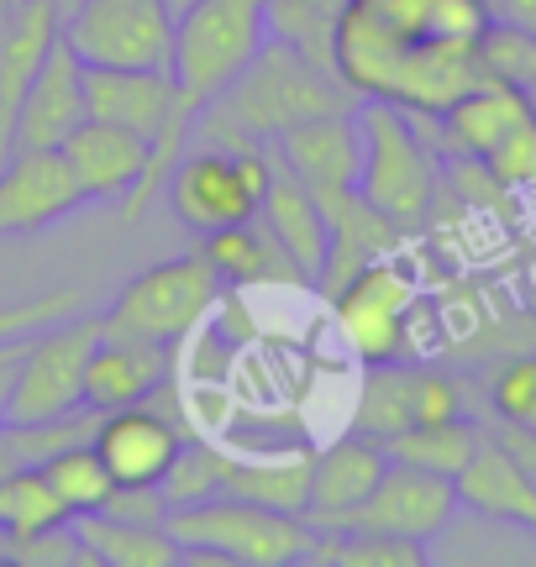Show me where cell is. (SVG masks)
Segmentation results:
<instances>
[{
	"mask_svg": "<svg viewBox=\"0 0 536 567\" xmlns=\"http://www.w3.org/2000/svg\"><path fill=\"white\" fill-rule=\"evenodd\" d=\"M474 48H478V69H484V80L516 84V90H526V95L536 90V32L532 27L495 17L489 27H484V38H478Z\"/></svg>",
	"mask_w": 536,
	"mask_h": 567,
	"instance_id": "cell-33",
	"label": "cell"
},
{
	"mask_svg": "<svg viewBox=\"0 0 536 567\" xmlns=\"http://www.w3.org/2000/svg\"><path fill=\"white\" fill-rule=\"evenodd\" d=\"M74 530L95 557V567H179V542L164 526H137L116 515H74Z\"/></svg>",
	"mask_w": 536,
	"mask_h": 567,
	"instance_id": "cell-27",
	"label": "cell"
},
{
	"mask_svg": "<svg viewBox=\"0 0 536 567\" xmlns=\"http://www.w3.org/2000/svg\"><path fill=\"white\" fill-rule=\"evenodd\" d=\"M532 111L536 105L526 101V90L484 80L478 90H468L463 101L447 105L442 116H426V122L436 126L426 137H432V147H442L447 158H484V153H489L516 122H526Z\"/></svg>",
	"mask_w": 536,
	"mask_h": 567,
	"instance_id": "cell-23",
	"label": "cell"
},
{
	"mask_svg": "<svg viewBox=\"0 0 536 567\" xmlns=\"http://www.w3.org/2000/svg\"><path fill=\"white\" fill-rule=\"evenodd\" d=\"M63 42L84 69H168L174 11L168 0H84L63 17Z\"/></svg>",
	"mask_w": 536,
	"mask_h": 567,
	"instance_id": "cell-8",
	"label": "cell"
},
{
	"mask_svg": "<svg viewBox=\"0 0 536 567\" xmlns=\"http://www.w3.org/2000/svg\"><path fill=\"white\" fill-rule=\"evenodd\" d=\"M310 195H316L321 216H327V268H321L316 289L331 300L363 264L390 258L394 247L405 243V231H400L390 216H379V210L358 195V184H348V189H310Z\"/></svg>",
	"mask_w": 536,
	"mask_h": 567,
	"instance_id": "cell-14",
	"label": "cell"
},
{
	"mask_svg": "<svg viewBox=\"0 0 536 567\" xmlns=\"http://www.w3.org/2000/svg\"><path fill=\"white\" fill-rule=\"evenodd\" d=\"M478 84H484V69H478L474 42L415 38L405 53V69H400V84H394V105H405L415 116H442Z\"/></svg>",
	"mask_w": 536,
	"mask_h": 567,
	"instance_id": "cell-22",
	"label": "cell"
},
{
	"mask_svg": "<svg viewBox=\"0 0 536 567\" xmlns=\"http://www.w3.org/2000/svg\"><path fill=\"white\" fill-rule=\"evenodd\" d=\"M164 530L179 547L216 551L227 567H295L306 563L316 530L300 515H279L243 499V494H210L200 505L168 509Z\"/></svg>",
	"mask_w": 536,
	"mask_h": 567,
	"instance_id": "cell-5",
	"label": "cell"
},
{
	"mask_svg": "<svg viewBox=\"0 0 536 567\" xmlns=\"http://www.w3.org/2000/svg\"><path fill=\"white\" fill-rule=\"evenodd\" d=\"M227 467H231V457L221 452V446H210V442H179L174 463H168L164 478H158L168 509H185V505H200V499H210V494H227Z\"/></svg>",
	"mask_w": 536,
	"mask_h": 567,
	"instance_id": "cell-32",
	"label": "cell"
},
{
	"mask_svg": "<svg viewBox=\"0 0 536 567\" xmlns=\"http://www.w3.org/2000/svg\"><path fill=\"white\" fill-rule=\"evenodd\" d=\"M105 321L95 310H74L63 321L42 326L21 342L17 373L6 389V425H32V421H59L84 410V363H90V347L101 342Z\"/></svg>",
	"mask_w": 536,
	"mask_h": 567,
	"instance_id": "cell-6",
	"label": "cell"
},
{
	"mask_svg": "<svg viewBox=\"0 0 536 567\" xmlns=\"http://www.w3.org/2000/svg\"><path fill=\"white\" fill-rule=\"evenodd\" d=\"M526 101H532V105H536V90H532V95H526Z\"/></svg>",
	"mask_w": 536,
	"mask_h": 567,
	"instance_id": "cell-45",
	"label": "cell"
},
{
	"mask_svg": "<svg viewBox=\"0 0 536 567\" xmlns=\"http://www.w3.org/2000/svg\"><path fill=\"white\" fill-rule=\"evenodd\" d=\"M84 310L80 289H59V295H38V300H17V305H0V342H17V337H32L42 326L63 321Z\"/></svg>",
	"mask_w": 536,
	"mask_h": 567,
	"instance_id": "cell-37",
	"label": "cell"
},
{
	"mask_svg": "<svg viewBox=\"0 0 536 567\" xmlns=\"http://www.w3.org/2000/svg\"><path fill=\"white\" fill-rule=\"evenodd\" d=\"M168 379V347L147 342V337H122V331H101V342L90 347L84 363V410H126L143 405L147 394H158Z\"/></svg>",
	"mask_w": 536,
	"mask_h": 567,
	"instance_id": "cell-17",
	"label": "cell"
},
{
	"mask_svg": "<svg viewBox=\"0 0 536 567\" xmlns=\"http://www.w3.org/2000/svg\"><path fill=\"white\" fill-rule=\"evenodd\" d=\"M179 442H185L179 425H168L147 405L105 410V415H95V431H90V446L101 452V463L111 467L116 484H158Z\"/></svg>",
	"mask_w": 536,
	"mask_h": 567,
	"instance_id": "cell-18",
	"label": "cell"
},
{
	"mask_svg": "<svg viewBox=\"0 0 536 567\" xmlns=\"http://www.w3.org/2000/svg\"><path fill=\"white\" fill-rule=\"evenodd\" d=\"M484 168L495 174L505 189H520V184H536V111L526 116V122H516L505 137L484 153Z\"/></svg>",
	"mask_w": 536,
	"mask_h": 567,
	"instance_id": "cell-36",
	"label": "cell"
},
{
	"mask_svg": "<svg viewBox=\"0 0 536 567\" xmlns=\"http://www.w3.org/2000/svg\"><path fill=\"white\" fill-rule=\"evenodd\" d=\"M63 163L74 168V179H80L84 200L90 205H111V200H126L147 174V137L137 132H126L116 122H101V116H84L69 137L59 142Z\"/></svg>",
	"mask_w": 536,
	"mask_h": 567,
	"instance_id": "cell-15",
	"label": "cell"
},
{
	"mask_svg": "<svg viewBox=\"0 0 536 567\" xmlns=\"http://www.w3.org/2000/svg\"><path fill=\"white\" fill-rule=\"evenodd\" d=\"M0 425H6V415H0Z\"/></svg>",
	"mask_w": 536,
	"mask_h": 567,
	"instance_id": "cell-47",
	"label": "cell"
},
{
	"mask_svg": "<svg viewBox=\"0 0 536 567\" xmlns=\"http://www.w3.org/2000/svg\"><path fill=\"white\" fill-rule=\"evenodd\" d=\"M415 305H421V289H415V279L405 268L394 264V252L363 264L331 295L337 331H342L352 358H363V363H394V358H405Z\"/></svg>",
	"mask_w": 536,
	"mask_h": 567,
	"instance_id": "cell-9",
	"label": "cell"
},
{
	"mask_svg": "<svg viewBox=\"0 0 536 567\" xmlns=\"http://www.w3.org/2000/svg\"><path fill=\"white\" fill-rule=\"evenodd\" d=\"M258 221L289 252V264L300 268L306 289H316L321 268H327V216H321L316 195L289 168H279V163H274V184H268L264 205H258Z\"/></svg>",
	"mask_w": 536,
	"mask_h": 567,
	"instance_id": "cell-25",
	"label": "cell"
},
{
	"mask_svg": "<svg viewBox=\"0 0 536 567\" xmlns=\"http://www.w3.org/2000/svg\"><path fill=\"white\" fill-rule=\"evenodd\" d=\"M42 473H48V484H53V494L63 499L69 515H95V509H105L111 488H116L111 467L101 463V452L90 446V436H84V442H69L63 452H53V457L42 463Z\"/></svg>",
	"mask_w": 536,
	"mask_h": 567,
	"instance_id": "cell-31",
	"label": "cell"
},
{
	"mask_svg": "<svg viewBox=\"0 0 536 567\" xmlns=\"http://www.w3.org/2000/svg\"><path fill=\"white\" fill-rule=\"evenodd\" d=\"M489 21H495V6H489V0H426V21H421V38L478 42Z\"/></svg>",
	"mask_w": 536,
	"mask_h": 567,
	"instance_id": "cell-38",
	"label": "cell"
},
{
	"mask_svg": "<svg viewBox=\"0 0 536 567\" xmlns=\"http://www.w3.org/2000/svg\"><path fill=\"white\" fill-rule=\"evenodd\" d=\"M200 258L210 264V274L221 279V289H252V284H306L300 268L289 264V252L274 237L268 226L252 216V221H237V226H221V231H206Z\"/></svg>",
	"mask_w": 536,
	"mask_h": 567,
	"instance_id": "cell-26",
	"label": "cell"
},
{
	"mask_svg": "<svg viewBox=\"0 0 536 567\" xmlns=\"http://www.w3.org/2000/svg\"><path fill=\"white\" fill-rule=\"evenodd\" d=\"M310 567H426V542L379 536V530H316L306 551Z\"/></svg>",
	"mask_w": 536,
	"mask_h": 567,
	"instance_id": "cell-29",
	"label": "cell"
},
{
	"mask_svg": "<svg viewBox=\"0 0 536 567\" xmlns=\"http://www.w3.org/2000/svg\"><path fill=\"white\" fill-rule=\"evenodd\" d=\"M63 17L53 0H17V17L0 32V163L11 158V142H17V116L21 101L38 80L48 48L59 42Z\"/></svg>",
	"mask_w": 536,
	"mask_h": 567,
	"instance_id": "cell-20",
	"label": "cell"
},
{
	"mask_svg": "<svg viewBox=\"0 0 536 567\" xmlns=\"http://www.w3.org/2000/svg\"><path fill=\"white\" fill-rule=\"evenodd\" d=\"M189 6H195V0H168V11H174V17H179V11H189Z\"/></svg>",
	"mask_w": 536,
	"mask_h": 567,
	"instance_id": "cell-43",
	"label": "cell"
},
{
	"mask_svg": "<svg viewBox=\"0 0 536 567\" xmlns=\"http://www.w3.org/2000/svg\"><path fill=\"white\" fill-rule=\"evenodd\" d=\"M478 442H484L478 425L468 415H453V421H426L400 431L384 452H390V463H411V467H426V473H442V478H457Z\"/></svg>",
	"mask_w": 536,
	"mask_h": 567,
	"instance_id": "cell-28",
	"label": "cell"
},
{
	"mask_svg": "<svg viewBox=\"0 0 536 567\" xmlns=\"http://www.w3.org/2000/svg\"><path fill=\"white\" fill-rule=\"evenodd\" d=\"M53 6H59V17H69V11H74V6H84V0H53Z\"/></svg>",
	"mask_w": 536,
	"mask_h": 567,
	"instance_id": "cell-42",
	"label": "cell"
},
{
	"mask_svg": "<svg viewBox=\"0 0 536 567\" xmlns=\"http://www.w3.org/2000/svg\"><path fill=\"white\" fill-rule=\"evenodd\" d=\"M227 494H243L252 505L279 509V515H300V520H306L310 457H274V463H237V457H231Z\"/></svg>",
	"mask_w": 536,
	"mask_h": 567,
	"instance_id": "cell-30",
	"label": "cell"
},
{
	"mask_svg": "<svg viewBox=\"0 0 536 567\" xmlns=\"http://www.w3.org/2000/svg\"><path fill=\"white\" fill-rule=\"evenodd\" d=\"M499 436V446L516 457V467L526 473V484L536 488V431H520V425H499L495 431Z\"/></svg>",
	"mask_w": 536,
	"mask_h": 567,
	"instance_id": "cell-39",
	"label": "cell"
},
{
	"mask_svg": "<svg viewBox=\"0 0 536 567\" xmlns=\"http://www.w3.org/2000/svg\"><path fill=\"white\" fill-rule=\"evenodd\" d=\"M6 563H17V567H95V557L84 547V536L74 530V520H63V526H53V530L6 542Z\"/></svg>",
	"mask_w": 536,
	"mask_h": 567,
	"instance_id": "cell-35",
	"label": "cell"
},
{
	"mask_svg": "<svg viewBox=\"0 0 536 567\" xmlns=\"http://www.w3.org/2000/svg\"><path fill=\"white\" fill-rule=\"evenodd\" d=\"M457 515V484L442 473L411 463H390L384 478L358 509H348L331 530H379V536H405V542H432L453 526Z\"/></svg>",
	"mask_w": 536,
	"mask_h": 567,
	"instance_id": "cell-11",
	"label": "cell"
},
{
	"mask_svg": "<svg viewBox=\"0 0 536 567\" xmlns=\"http://www.w3.org/2000/svg\"><path fill=\"white\" fill-rule=\"evenodd\" d=\"M489 6H499V0H489Z\"/></svg>",
	"mask_w": 536,
	"mask_h": 567,
	"instance_id": "cell-46",
	"label": "cell"
},
{
	"mask_svg": "<svg viewBox=\"0 0 536 567\" xmlns=\"http://www.w3.org/2000/svg\"><path fill=\"white\" fill-rule=\"evenodd\" d=\"M411 42L384 0H348L331 27V69L358 101H394V84L405 69Z\"/></svg>",
	"mask_w": 536,
	"mask_h": 567,
	"instance_id": "cell-12",
	"label": "cell"
},
{
	"mask_svg": "<svg viewBox=\"0 0 536 567\" xmlns=\"http://www.w3.org/2000/svg\"><path fill=\"white\" fill-rule=\"evenodd\" d=\"M453 415H463V384L453 373L394 358V363H369L358 384V405H352V431L390 446L411 425L453 421Z\"/></svg>",
	"mask_w": 536,
	"mask_h": 567,
	"instance_id": "cell-10",
	"label": "cell"
},
{
	"mask_svg": "<svg viewBox=\"0 0 536 567\" xmlns=\"http://www.w3.org/2000/svg\"><path fill=\"white\" fill-rule=\"evenodd\" d=\"M216 300H221V279L210 274V264L200 252H185V258L143 268L132 284H122V295L101 310V321L105 331L174 347L210 321Z\"/></svg>",
	"mask_w": 536,
	"mask_h": 567,
	"instance_id": "cell-7",
	"label": "cell"
},
{
	"mask_svg": "<svg viewBox=\"0 0 536 567\" xmlns=\"http://www.w3.org/2000/svg\"><path fill=\"white\" fill-rule=\"evenodd\" d=\"M352 105H358V95L331 69L310 63L289 42L268 38L258 48V59L200 111L189 142H264L268 147L295 122L327 116V111H352Z\"/></svg>",
	"mask_w": 536,
	"mask_h": 567,
	"instance_id": "cell-1",
	"label": "cell"
},
{
	"mask_svg": "<svg viewBox=\"0 0 536 567\" xmlns=\"http://www.w3.org/2000/svg\"><path fill=\"white\" fill-rule=\"evenodd\" d=\"M11 17H17V0H0V32L11 27Z\"/></svg>",
	"mask_w": 536,
	"mask_h": 567,
	"instance_id": "cell-41",
	"label": "cell"
},
{
	"mask_svg": "<svg viewBox=\"0 0 536 567\" xmlns=\"http://www.w3.org/2000/svg\"><path fill=\"white\" fill-rule=\"evenodd\" d=\"M274 184V147L264 142H189L168 168L164 200L195 237L252 221Z\"/></svg>",
	"mask_w": 536,
	"mask_h": 567,
	"instance_id": "cell-3",
	"label": "cell"
},
{
	"mask_svg": "<svg viewBox=\"0 0 536 567\" xmlns=\"http://www.w3.org/2000/svg\"><path fill=\"white\" fill-rule=\"evenodd\" d=\"M352 116L363 137L358 195L400 231H415L436 205V147L421 132V116L394 101H358Z\"/></svg>",
	"mask_w": 536,
	"mask_h": 567,
	"instance_id": "cell-2",
	"label": "cell"
},
{
	"mask_svg": "<svg viewBox=\"0 0 536 567\" xmlns=\"http://www.w3.org/2000/svg\"><path fill=\"white\" fill-rule=\"evenodd\" d=\"M264 42V0H195L189 11L174 17V59H168V69H174L179 101L195 111V122L258 59Z\"/></svg>",
	"mask_w": 536,
	"mask_h": 567,
	"instance_id": "cell-4",
	"label": "cell"
},
{
	"mask_svg": "<svg viewBox=\"0 0 536 567\" xmlns=\"http://www.w3.org/2000/svg\"><path fill=\"white\" fill-rule=\"evenodd\" d=\"M390 452L369 436L348 431L342 442H331L327 452L310 457V499H306V526L331 530L348 509H358L373 494V484L384 478Z\"/></svg>",
	"mask_w": 536,
	"mask_h": 567,
	"instance_id": "cell-19",
	"label": "cell"
},
{
	"mask_svg": "<svg viewBox=\"0 0 536 567\" xmlns=\"http://www.w3.org/2000/svg\"><path fill=\"white\" fill-rule=\"evenodd\" d=\"M84 205L90 200L59 147H17L0 163V237H38Z\"/></svg>",
	"mask_w": 536,
	"mask_h": 567,
	"instance_id": "cell-13",
	"label": "cell"
},
{
	"mask_svg": "<svg viewBox=\"0 0 536 567\" xmlns=\"http://www.w3.org/2000/svg\"><path fill=\"white\" fill-rule=\"evenodd\" d=\"M457 484V509H474L505 526H526L536 530V488L526 484V473L516 467V457L499 446V436H484L474 446V457L463 463Z\"/></svg>",
	"mask_w": 536,
	"mask_h": 567,
	"instance_id": "cell-24",
	"label": "cell"
},
{
	"mask_svg": "<svg viewBox=\"0 0 536 567\" xmlns=\"http://www.w3.org/2000/svg\"><path fill=\"white\" fill-rule=\"evenodd\" d=\"M489 410L499 415V425H520L536 431V352H511L499 358L489 373Z\"/></svg>",
	"mask_w": 536,
	"mask_h": 567,
	"instance_id": "cell-34",
	"label": "cell"
},
{
	"mask_svg": "<svg viewBox=\"0 0 536 567\" xmlns=\"http://www.w3.org/2000/svg\"><path fill=\"white\" fill-rule=\"evenodd\" d=\"M0 563H6V536H0Z\"/></svg>",
	"mask_w": 536,
	"mask_h": 567,
	"instance_id": "cell-44",
	"label": "cell"
},
{
	"mask_svg": "<svg viewBox=\"0 0 536 567\" xmlns=\"http://www.w3.org/2000/svg\"><path fill=\"white\" fill-rule=\"evenodd\" d=\"M80 122H84V63L59 32V42L48 48L38 80L27 90V101H21L11 153L17 147H59Z\"/></svg>",
	"mask_w": 536,
	"mask_h": 567,
	"instance_id": "cell-21",
	"label": "cell"
},
{
	"mask_svg": "<svg viewBox=\"0 0 536 567\" xmlns=\"http://www.w3.org/2000/svg\"><path fill=\"white\" fill-rule=\"evenodd\" d=\"M358 111V105H352ZM352 111H327V116H306L289 132L268 142L274 163L289 168L306 189H348L358 184V163H363V137H358V116Z\"/></svg>",
	"mask_w": 536,
	"mask_h": 567,
	"instance_id": "cell-16",
	"label": "cell"
},
{
	"mask_svg": "<svg viewBox=\"0 0 536 567\" xmlns=\"http://www.w3.org/2000/svg\"><path fill=\"white\" fill-rule=\"evenodd\" d=\"M495 17L520 21V27H532V32H536V0H499V6H495Z\"/></svg>",
	"mask_w": 536,
	"mask_h": 567,
	"instance_id": "cell-40",
	"label": "cell"
}]
</instances>
